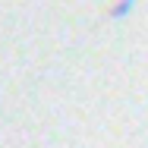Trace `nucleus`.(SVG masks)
<instances>
[{"label": "nucleus", "mask_w": 148, "mask_h": 148, "mask_svg": "<svg viewBox=\"0 0 148 148\" xmlns=\"http://www.w3.org/2000/svg\"><path fill=\"white\" fill-rule=\"evenodd\" d=\"M132 6H136V0H120V6L114 10V16H117V19H126V16L132 13Z\"/></svg>", "instance_id": "1"}]
</instances>
